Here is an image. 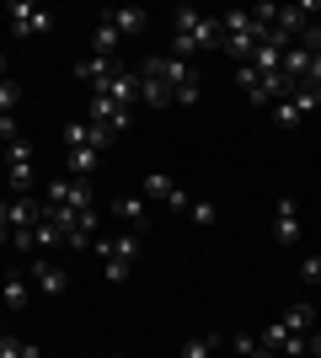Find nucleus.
I'll return each mask as SVG.
<instances>
[{
	"instance_id": "nucleus-1",
	"label": "nucleus",
	"mask_w": 321,
	"mask_h": 358,
	"mask_svg": "<svg viewBox=\"0 0 321 358\" xmlns=\"http://www.w3.org/2000/svg\"><path fill=\"white\" fill-rule=\"evenodd\" d=\"M209 48H220V22L193 11V6H177L171 11V54L193 59V54H209Z\"/></svg>"
},
{
	"instance_id": "nucleus-2",
	"label": "nucleus",
	"mask_w": 321,
	"mask_h": 358,
	"mask_svg": "<svg viewBox=\"0 0 321 358\" xmlns=\"http://www.w3.org/2000/svg\"><path fill=\"white\" fill-rule=\"evenodd\" d=\"M139 230H118V236H97V257H102V278L107 284H123L139 262Z\"/></svg>"
},
{
	"instance_id": "nucleus-3",
	"label": "nucleus",
	"mask_w": 321,
	"mask_h": 358,
	"mask_svg": "<svg viewBox=\"0 0 321 358\" xmlns=\"http://www.w3.org/2000/svg\"><path fill=\"white\" fill-rule=\"evenodd\" d=\"M220 22V48H225L230 59H252L257 54V43H262V27L252 22V11H225V16H214Z\"/></svg>"
},
{
	"instance_id": "nucleus-4",
	"label": "nucleus",
	"mask_w": 321,
	"mask_h": 358,
	"mask_svg": "<svg viewBox=\"0 0 321 358\" xmlns=\"http://www.w3.org/2000/svg\"><path fill=\"white\" fill-rule=\"evenodd\" d=\"M236 86H241L246 107H273V102H284V96L294 91L290 80H284V70L262 75V70H252V64H241V70H236Z\"/></svg>"
},
{
	"instance_id": "nucleus-5",
	"label": "nucleus",
	"mask_w": 321,
	"mask_h": 358,
	"mask_svg": "<svg viewBox=\"0 0 321 358\" xmlns=\"http://www.w3.org/2000/svg\"><path fill=\"white\" fill-rule=\"evenodd\" d=\"M0 177H6V193H32V145L16 139L0 155Z\"/></svg>"
},
{
	"instance_id": "nucleus-6",
	"label": "nucleus",
	"mask_w": 321,
	"mask_h": 358,
	"mask_svg": "<svg viewBox=\"0 0 321 358\" xmlns=\"http://www.w3.org/2000/svg\"><path fill=\"white\" fill-rule=\"evenodd\" d=\"M86 123H92L97 134L118 139V134H129V129H134V113H129V107H118V102H107V96H92V102H86Z\"/></svg>"
},
{
	"instance_id": "nucleus-7",
	"label": "nucleus",
	"mask_w": 321,
	"mask_h": 358,
	"mask_svg": "<svg viewBox=\"0 0 321 358\" xmlns=\"http://www.w3.org/2000/svg\"><path fill=\"white\" fill-rule=\"evenodd\" d=\"M316 107H321V91L306 80V86H294L290 96H284V102H273V118L284 123V129H300V123H306L311 113H316Z\"/></svg>"
},
{
	"instance_id": "nucleus-8",
	"label": "nucleus",
	"mask_w": 321,
	"mask_h": 358,
	"mask_svg": "<svg viewBox=\"0 0 321 358\" xmlns=\"http://www.w3.org/2000/svg\"><path fill=\"white\" fill-rule=\"evenodd\" d=\"M6 27H11L16 38H43V32H54V16H48L43 6L16 0V6H6Z\"/></svg>"
},
{
	"instance_id": "nucleus-9",
	"label": "nucleus",
	"mask_w": 321,
	"mask_h": 358,
	"mask_svg": "<svg viewBox=\"0 0 321 358\" xmlns=\"http://www.w3.org/2000/svg\"><path fill=\"white\" fill-rule=\"evenodd\" d=\"M139 198H145V203H166L171 214H187V203H193V198H187L166 171H150V177L139 182Z\"/></svg>"
},
{
	"instance_id": "nucleus-10",
	"label": "nucleus",
	"mask_w": 321,
	"mask_h": 358,
	"mask_svg": "<svg viewBox=\"0 0 321 358\" xmlns=\"http://www.w3.org/2000/svg\"><path fill=\"white\" fill-rule=\"evenodd\" d=\"M27 284L38 289L43 299H59L64 289H70V273H64L54 257H38V262H32V273H27Z\"/></svg>"
},
{
	"instance_id": "nucleus-11",
	"label": "nucleus",
	"mask_w": 321,
	"mask_h": 358,
	"mask_svg": "<svg viewBox=\"0 0 321 358\" xmlns=\"http://www.w3.org/2000/svg\"><path fill=\"white\" fill-rule=\"evenodd\" d=\"M43 203H64V209H92V182L80 177H59L43 187Z\"/></svg>"
},
{
	"instance_id": "nucleus-12",
	"label": "nucleus",
	"mask_w": 321,
	"mask_h": 358,
	"mask_svg": "<svg viewBox=\"0 0 321 358\" xmlns=\"http://www.w3.org/2000/svg\"><path fill=\"white\" fill-rule=\"evenodd\" d=\"M300 236H306L300 203H294V198H278V203H273V241H278V246H294Z\"/></svg>"
},
{
	"instance_id": "nucleus-13",
	"label": "nucleus",
	"mask_w": 321,
	"mask_h": 358,
	"mask_svg": "<svg viewBox=\"0 0 321 358\" xmlns=\"http://www.w3.org/2000/svg\"><path fill=\"white\" fill-rule=\"evenodd\" d=\"M27 299H32L27 273H6V284H0V310L16 315V310H27Z\"/></svg>"
},
{
	"instance_id": "nucleus-14",
	"label": "nucleus",
	"mask_w": 321,
	"mask_h": 358,
	"mask_svg": "<svg viewBox=\"0 0 321 358\" xmlns=\"http://www.w3.org/2000/svg\"><path fill=\"white\" fill-rule=\"evenodd\" d=\"M118 70V59H97V54H86V59H76V80L86 91H102L107 86V75Z\"/></svg>"
},
{
	"instance_id": "nucleus-15",
	"label": "nucleus",
	"mask_w": 321,
	"mask_h": 358,
	"mask_svg": "<svg viewBox=\"0 0 321 358\" xmlns=\"http://www.w3.org/2000/svg\"><path fill=\"white\" fill-rule=\"evenodd\" d=\"M113 214L123 220V230H145V224H150V203L139 193H123L118 203H113Z\"/></svg>"
},
{
	"instance_id": "nucleus-16",
	"label": "nucleus",
	"mask_w": 321,
	"mask_h": 358,
	"mask_svg": "<svg viewBox=\"0 0 321 358\" xmlns=\"http://www.w3.org/2000/svg\"><path fill=\"white\" fill-rule=\"evenodd\" d=\"M92 54L97 59H118V27L107 22V11L97 16V27H92Z\"/></svg>"
},
{
	"instance_id": "nucleus-17",
	"label": "nucleus",
	"mask_w": 321,
	"mask_h": 358,
	"mask_svg": "<svg viewBox=\"0 0 321 358\" xmlns=\"http://www.w3.org/2000/svg\"><path fill=\"white\" fill-rule=\"evenodd\" d=\"M64 145H70V150H80V145H92V150H107L113 139H107V134H97V129H92L86 118H76V123H64Z\"/></svg>"
},
{
	"instance_id": "nucleus-18",
	"label": "nucleus",
	"mask_w": 321,
	"mask_h": 358,
	"mask_svg": "<svg viewBox=\"0 0 321 358\" xmlns=\"http://www.w3.org/2000/svg\"><path fill=\"white\" fill-rule=\"evenodd\" d=\"M278 327H284V331H300V337H311V331H316V305H306V299H300V305H290V310L278 315Z\"/></svg>"
},
{
	"instance_id": "nucleus-19",
	"label": "nucleus",
	"mask_w": 321,
	"mask_h": 358,
	"mask_svg": "<svg viewBox=\"0 0 321 358\" xmlns=\"http://www.w3.org/2000/svg\"><path fill=\"white\" fill-rule=\"evenodd\" d=\"M97 166H102V150H92V145H80V150H70V177H80V182H92V177H97Z\"/></svg>"
},
{
	"instance_id": "nucleus-20",
	"label": "nucleus",
	"mask_w": 321,
	"mask_h": 358,
	"mask_svg": "<svg viewBox=\"0 0 321 358\" xmlns=\"http://www.w3.org/2000/svg\"><path fill=\"white\" fill-rule=\"evenodd\" d=\"M107 22L118 27V38H134V32H145V11H134V6H123V11H107Z\"/></svg>"
},
{
	"instance_id": "nucleus-21",
	"label": "nucleus",
	"mask_w": 321,
	"mask_h": 358,
	"mask_svg": "<svg viewBox=\"0 0 321 358\" xmlns=\"http://www.w3.org/2000/svg\"><path fill=\"white\" fill-rule=\"evenodd\" d=\"M225 348V337H187L183 348H177V358H214Z\"/></svg>"
},
{
	"instance_id": "nucleus-22",
	"label": "nucleus",
	"mask_w": 321,
	"mask_h": 358,
	"mask_svg": "<svg viewBox=\"0 0 321 358\" xmlns=\"http://www.w3.org/2000/svg\"><path fill=\"white\" fill-rule=\"evenodd\" d=\"M187 220H193V224H214V220H220V209H214L209 198H193V203H187Z\"/></svg>"
},
{
	"instance_id": "nucleus-23",
	"label": "nucleus",
	"mask_w": 321,
	"mask_h": 358,
	"mask_svg": "<svg viewBox=\"0 0 321 358\" xmlns=\"http://www.w3.org/2000/svg\"><path fill=\"white\" fill-rule=\"evenodd\" d=\"M16 102H22V86L6 75V80H0V113H16Z\"/></svg>"
},
{
	"instance_id": "nucleus-24",
	"label": "nucleus",
	"mask_w": 321,
	"mask_h": 358,
	"mask_svg": "<svg viewBox=\"0 0 321 358\" xmlns=\"http://www.w3.org/2000/svg\"><path fill=\"white\" fill-rule=\"evenodd\" d=\"M300 278H306V284H321V246L306 257V262H300Z\"/></svg>"
},
{
	"instance_id": "nucleus-25",
	"label": "nucleus",
	"mask_w": 321,
	"mask_h": 358,
	"mask_svg": "<svg viewBox=\"0 0 321 358\" xmlns=\"http://www.w3.org/2000/svg\"><path fill=\"white\" fill-rule=\"evenodd\" d=\"M22 129H16V113H0V145H16Z\"/></svg>"
},
{
	"instance_id": "nucleus-26",
	"label": "nucleus",
	"mask_w": 321,
	"mask_h": 358,
	"mask_svg": "<svg viewBox=\"0 0 321 358\" xmlns=\"http://www.w3.org/2000/svg\"><path fill=\"white\" fill-rule=\"evenodd\" d=\"M6 241H11V198L0 193V246H6Z\"/></svg>"
},
{
	"instance_id": "nucleus-27",
	"label": "nucleus",
	"mask_w": 321,
	"mask_h": 358,
	"mask_svg": "<svg viewBox=\"0 0 321 358\" xmlns=\"http://www.w3.org/2000/svg\"><path fill=\"white\" fill-rule=\"evenodd\" d=\"M246 358H278V353H273V348H268V343H262V337H257V348H252V353H246Z\"/></svg>"
},
{
	"instance_id": "nucleus-28",
	"label": "nucleus",
	"mask_w": 321,
	"mask_h": 358,
	"mask_svg": "<svg viewBox=\"0 0 321 358\" xmlns=\"http://www.w3.org/2000/svg\"><path fill=\"white\" fill-rule=\"evenodd\" d=\"M6 75H11V70H6V54H0V80H6Z\"/></svg>"
},
{
	"instance_id": "nucleus-29",
	"label": "nucleus",
	"mask_w": 321,
	"mask_h": 358,
	"mask_svg": "<svg viewBox=\"0 0 321 358\" xmlns=\"http://www.w3.org/2000/svg\"><path fill=\"white\" fill-rule=\"evenodd\" d=\"M113 358H123V353H113Z\"/></svg>"
},
{
	"instance_id": "nucleus-30",
	"label": "nucleus",
	"mask_w": 321,
	"mask_h": 358,
	"mask_svg": "<svg viewBox=\"0 0 321 358\" xmlns=\"http://www.w3.org/2000/svg\"><path fill=\"white\" fill-rule=\"evenodd\" d=\"M0 337H6V331H0Z\"/></svg>"
}]
</instances>
